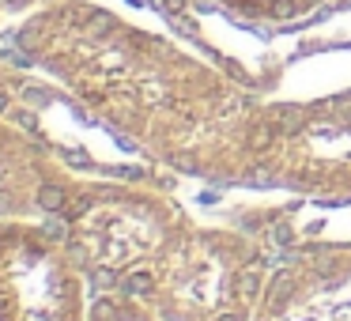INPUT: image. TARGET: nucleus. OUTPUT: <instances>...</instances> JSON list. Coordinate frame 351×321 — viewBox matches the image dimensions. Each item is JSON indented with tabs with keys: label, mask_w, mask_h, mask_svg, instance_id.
<instances>
[{
	"label": "nucleus",
	"mask_w": 351,
	"mask_h": 321,
	"mask_svg": "<svg viewBox=\"0 0 351 321\" xmlns=\"http://www.w3.org/2000/svg\"><path fill=\"white\" fill-rule=\"evenodd\" d=\"M219 4L242 19H257V23H291V19L310 16L321 0H219Z\"/></svg>",
	"instance_id": "7"
},
{
	"label": "nucleus",
	"mask_w": 351,
	"mask_h": 321,
	"mask_svg": "<svg viewBox=\"0 0 351 321\" xmlns=\"http://www.w3.org/2000/svg\"><path fill=\"white\" fill-rule=\"evenodd\" d=\"M87 276L46 219H0V321H87Z\"/></svg>",
	"instance_id": "4"
},
{
	"label": "nucleus",
	"mask_w": 351,
	"mask_h": 321,
	"mask_svg": "<svg viewBox=\"0 0 351 321\" xmlns=\"http://www.w3.org/2000/svg\"><path fill=\"white\" fill-rule=\"evenodd\" d=\"M23 46L110 132L185 174L340 197L351 178V95L257 106L174 46L95 8H57Z\"/></svg>",
	"instance_id": "1"
},
{
	"label": "nucleus",
	"mask_w": 351,
	"mask_h": 321,
	"mask_svg": "<svg viewBox=\"0 0 351 321\" xmlns=\"http://www.w3.org/2000/svg\"><path fill=\"white\" fill-rule=\"evenodd\" d=\"M38 136L0 114V219H49L76 174Z\"/></svg>",
	"instance_id": "6"
},
{
	"label": "nucleus",
	"mask_w": 351,
	"mask_h": 321,
	"mask_svg": "<svg viewBox=\"0 0 351 321\" xmlns=\"http://www.w3.org/2000/svg\"><path fill=\"white\" fill-rule=\"evenodd\" d=\"M46 223L99 291H132L193 227L162 193L87 178H72Z\"/></svg>",
	"instance_id": "2"
},
{
	"label": "nucleus",
	"mask_w": 351,
	"mask_h": 321,
	"mask_svg": "<svg viewBox=\"0 0 351 321\" xmlns=\"http://www.w3.org/2000/svg\"><path fill=\"white\" fill-rule=\"evenodd\" d=\"M162 321H250L261 306V261L245 238L193 223L129 291Z\"/></svg>",
	"instance_id": "3"
},
{
	"label": "nucleus",
	"mask_w": 351,
	"mask_h": 321,
	"mask_svg": "<svg viewBox=\"0 0 351 321\" xmlns=\"http://www.w3.org/2000/svg\"><path fill=\"white\" fill-rule=\"evenodd\" d=\"M253 321H351V250L291 261L265 287Z\"/></svg>",
	"instance_id": "5"
},
{
	"label": "nucleus",
	"mask_w": 351,
	"mask_h": 321,
	"mask_svg": "<svg viewBox=\"0 0 351 321\" xmlns=\"http://www.w3.org/2000/svg\"><path fill=\"white\" fill-rule=\"evenodd\" d=\"M87 321H162L144 298L129 291H99L87 306Z\"/></svg>",
	"instance_id": "8"
}]
</instances>
